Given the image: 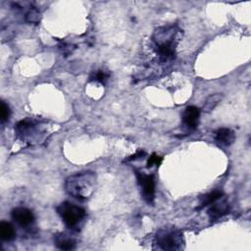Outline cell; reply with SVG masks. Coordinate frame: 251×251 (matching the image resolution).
<instances>
[{
  "instance_id": "obj_11",
  "label": "cell",
  "mask_w": 251,
  "mask_h": 251,
  "mask_svg": "<svg viewBox=\"0 0 251 251\" xmlns=\"http://www.w3.org/2000/svg\"><path fill=\"white\" fill-rule=\"evenodd\" d=\"M54 244L61 250H72L75 247V240L67 233H58L54 236Z\"/></svg>"
},
{
  "instance_id": "obj_8",
  "label": "cell",
  "mask_w": 251,
  "mask_h": 251,
  "mask_svg": "<svg viewBox=\"0 0 251 251\" xmlns=\"http://www.w3.org/2000/svg\"><path fill=\"white\" fill-rule=\"evenodd\" d=\"M229 212V204L226 199H218L211 204V207L208 210V216L211 221H217L220 218L224 217Z\"/></svg>"
},
{
  "instance_id": "obj_10",
  "label": "cell",
  "mask_w": 251,
  "mask_h": 251,
  "mask_svg": "<svg viewBox=\"0 0 251 251\" xmlns=\"http://www.w3.org/2000/svg\"><path fill=\"white\" fill-rule=\"evenodd\" d=\"M215 140L220 146L227 147L235 140L234 131L227 127H221L215 132Z\"/></svg>"
},
{
  "instance_id": "obj_5",
  "label": "cell",
  "mask_w": 251,
  "mask_h": 251,
  "mask_svg": "<svg viewBox=\"0 0 251 251\" xmlns=\"http://www.w3.org/2000/svg\"><path fill=\"white\" fill-rule=\"evenodd\" d=\"M137 183L140 187V192L143 200L148 204H153L155 200L156 184L153 175H146L142 172L135 171Z\"/></svg>"
},
{
  "instance_id": "obj_16",
  "label": "cell",
  "mask_w": 251,
  "mask_h": 251,
  "mask_svg": "<svg viewBox=\"0 0 251 251\" xmlns=\"http://www.w3.org/2000/svg\"><path fill=\"white\" fill-rule=\"evenodd\" d=\"M25 22H27L29 24H37L40 21V13H39V11L35 7L30 8L25 13Z\"/></svg>"
},
{
  "instance_id": "obj_17",
  "label": "cell",
  "mask_w": 251,
  "mask_h": 251,
  "mask_svg": "<svg viewBox=\"0 0 251 251\" xmlns=\"http://www.w3.org/2000/svg\"><path fill=\"white\" fill-rule=\"evenodd\" d=\"M11 115L10 107L5 101H1V106H0V117H1V122L5 123L9 120Z\"/></svg>"
},
{
  "instance_id": "obj_6",
  "label": "cell",
  "mask_w": 251,
  "mask_h": 251,
  "mask_svg": "<svg viewBox=\"0 0 251 251\" xmlns=\"http://www.w3.org/2000/svg\"><path fill=\"white\" fill-rule=\"evenodd\" d=\"M11 217L15 223H17L22 227L29 226L34 222L33 213L25 207L14 208L11 212Z\"/></svg>"
},
{
  "instance_id": "obj_1",
  "label": "cell",
  "mask_w": 251,
  "mask_h": 251,
  "mask_svg": "<svg viewBox=\"0 0 251 251\" xmlns=\"http://www.w3.org/2000/svg\"><path fill=\"white\" fill-rule=\"evenodd\" d=\"M96 174L86 171L67 177L65 189L68 194L78 200L88 199L95 190Z\"/></svg>"
},
{
  "instance_id": "obj_18",
  "label": "cell",
  "mask_w": 251,
  "mask_h": 251,
  "mask_svg": "<svg viewBox=\"0 0 251 251\" xmlns=\"http://www.w3.org/2000/svg\"><path fill=\"white\" fill-rule=\"evenodd\" d=\"M162 162V158L159 157L158 155H156L155 153H153L149 158H148V161H147V167L148 168H151L153 166H159Z\"/></svg>"
},
{
  "instance_id": "obj_14",
  "label": "cell",
  "mask_w": 251,
  "mask_h": 251,
  "mask_svg": "<svg viewBox=\"0 0 251 251\" xmlns=\"http://www.w3.org/2000/svg\"><path fill=\"white\" fill-rule=\"evenodd\" d=\"M109 77H110V73L108 71L99 69V70H96V71L92 72V74L89 76V80L90 81H97L101 84H104L108 80Z\"/></svg>"
},
{
  "instance_id": "obj_2",
  "label": "cell",
  "mask_w": 251,
  "mask_h": 251,
  "mask_svg": "<svg viewBox=\"0 0 251 251\" xmlns=\"http://www.w3.org/2000/svg\"><path fill=\"white\" fill-rule=\"evenodd\" d=\"M178 27L176 25H168L157 28L153 34L157 53L161 60L173 59L176 55V48L178 42Z\"/></svg>"
},
{
  "instance_id": "obj_4",
  "label": "cell",
  "mask_w": 251,
  "mask_h": 251,
  "mask_svg": "<svg viewBox=\"0 0 251 251\" xmlns=\"http://www.w3.org/2000/svg\"><path fill=\"white\" fill-rule=\"evenodd\" d=\"M182 232L173 227H164L158 230L155 243L162 250H179L183 248Z\"/></svg>"
},
{
  "instance_id": "obj_3",
  "label": "cell",
  "mask_w": 251,
  "mask_h": 251,
  "mask_svg": "<svg viewBox=\"0 0 251 251\" xmlns=\"http://www.w3.org/2000/svg\"><path fill=\"white\" fill-rule=\"evenodd\" d=\"M56 210L65 226L70 229H77L85 218L84 209L74 203L63 202Z\"/></svg>"
},
{
  "instance_id": "obj_15",
  "label": "cell",
  "mask_w": 251,
  "mask_h": 251,
  "mask_svg": "<svg viewBox=\"0 0 251 251\" xmlns=\"http://www.w3.org/2000/svg\"><path fill=\"white\" fill-rule=\"evenodd\" d=\"M222 99V94L221 93H216V94H213V95H210L206 101H205V104L203 106V110L204 112L208 113V112H211L217 105L218 103L221 101Z\"/></svg>"
},
{
  "instance_id": "obj_7",
  "label": "cell",
  "mask_w": 251,
  "mask_h": 251,
  "mask_svg": "<svg viewBox=\"0 0 251 251\" xmlns=\"http://www.w3.org/2000/svg\"><path fill=\"white\" fill-rule=\"evenodd\" d=\"M200 120V110L195 106H187L182 113V124L188 129H195Z\"/></svg>"
},
{
  "instance_id": "obj_9",
  "label": "cell",
  "mask_w": 251,
  "mask_h": 251,
  "mask_svg": "<svg viewBox=\"0 0 251 251\" xmlns=\"http://www.w3.org/2000/svg\"><path fill=\"white\" fill-rule=\"evenodd\" d=\"M36 123L30 119H25L20 121L16 125V131L23 139H30L31 135L36 132Z\"/></svg>"
},
{
  "instance_id": "obj_19",
  "label": "cell",
  "mask_w": 251,
  "mask_h": 251,
  "mask_svg": "<svg viewBox=\"0 0 251 251\" xmlns=\"http://www.w3.org/2000/svg\"><path fill=\"white\" fill-rule=\"evenodd\" d=\"M144 155H145V152H144V151L138 150L135 154H133L132 156H130V158H128L127 160H135V159H138V158H140V157H142V156H144Z\"/></svg>"
},
{
  "instance_id": "obj_12",
  "label": "cell",
  "mask_w": 251,
  "mask_h": 251,
  "mask_svg": "<svg viewBox=\"0 0 251 251\" xmlns=\"http://www.w3.org/2000/svg\"><path fill=\"white\" fill-rule=\"evenodd\" d=\"M16 231L14 226L8 222L0 223V237L4 241H11L15 238Z\"/></svg>"
},
{
  "instance_id": "obj_13",
  "label": "cell",
  "mask_w": 251,
  "mask_h": 251,
  "mask_svg": "<svg viewBox=\"0 0 251 251\" xmlns=\"http://www.w3.org/2000/svg\"><path fill=\"white\" fill-rule=\"evenodd\" d=\"M223 196V191L221 190H213L205 195H203L201 198H200V205H199V209L201 208H204L208 205H211L212 203H214L215 201H217L218 199L222 198Z\"/></svg>"
}]
</instances>
